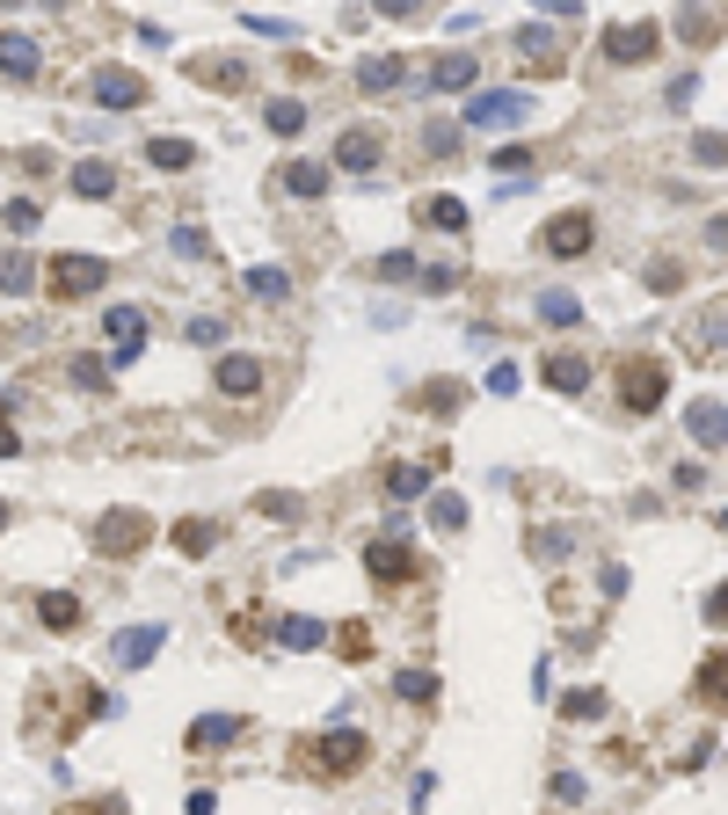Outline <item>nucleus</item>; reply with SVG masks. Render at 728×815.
Here are the masks:
<instances>
[{
	"label": "nucleus",
	"mask_w": 728,
	"mask_h": 815,
	"mask_svg": "<svg viewBox=\"0 0 728 815\" xmlns=\"http://www.w3.org/2000/svg\"><path fill=\"white\" fill-rule=\"evenodd\" d=\"M685 430L700 444H728V401H692L685 408Z\"/></svg>",
	"instance_id": "dca6fc26"
},
{
	"label": "nucleus",
	"mask_w": 728,
	"mask_h": 815,
	"mask_svg": "<svg viewBox=\"0 0 728 815\" xmlns=\"http://www.w3.org/2000/svg\"><path fill=\"white\" fill-rule=\"evenodd\" d=\"M393 692L409 699V706H437V677L430 670H401L393 677Z\"/></svg>",
	"instance_id": "ea45409f"
},
{
	"label": "nucleus",
	"mask_w": 728,
	"mask_h": 815,
	"mask_svg": "<svg viewBox=\"0 0 728 815\" xmlns=\"http://www.w3.org/2000/svg\"><path fill=\"white\" fill-rule=\"evenodd\" d=\"M241 736V714H204L190 720V750H218V743H234Z\"/></svg>",
	"instance_id": "4be33fe9"
},
{
	"label": "nucleus",
	"mask_w": 728,
	"mask_h": 815,
	"mask_svg": "<svg viewBox=\"0 0 728 815\" xmlns=\"http://www.w3.org/2000/svg\"><path fill=\"white\" fill-rule=\"evenodd\" d=\"M539 321H547V328H576L582 299H576V291H539Z\"/></svg>",
	"instance_id": "c756f323"
},
{
	"label": "nucleus",
	"mask_w": 728,
	"mask_h": 815,
	"mask_svg": "<svg viewBox=\"0 0 728 815\" xmlns=\"http://www.w3.org/2000/svg\"><path fill=\"white\" fill-rule=\"evenodd\" d=\"M692 96H700V73H678V80H670V96H663V102H670V110H685V102H692Z\"/></svg>",
	"instance_id": "864d4df0"
},
{
	"label": "nucleus",
	"mask_w": 728,
	"mask_h": 815,
	"mask_svg": "<svg viewBox=\"0 0 728 815\" xmlns=\"http://www.w3.org/2000/svg\"><path fill=\"white\" fill-rule=\"evenodd\" d=\"M423 153H437V161H444V153H460V131H452V124L437 117L430 131H423Z\"/></svg>",
	"instance_id": "8fccbe9b"
},
{
	"label": "nucleus",
	"mask_w": 728,
	"mask_h": 815,
	"mask_svg": "<svg viewBox=\"0 0 728 815\" xmlns=\"http://www.w3.org/2000/svg\"><path fill=\"white\" fill-rule=\"evenodd\" d=\"M45 285H51V299H96L110 285V263L102 255H51Z\"/></svg>",
	"instance_id": "f03ea898"
},
{
	"label": "nucleus",
	"mask_w": 728,
	"mask_h": 815,
	"mask_svg": "<svg viewBox=\"0 0 728 815\" xmlns=\"http://www.w3.org/2000/svg\"><path fill=\"white\" fill-rule=\"evenodd\" d=\"M102 336H110L117 364H139V350H146V321H139V306H110V313H102Z\"/></svg>",
	"instance_id": "9d476101"
},
{
	"label": "nucleus",
	"mask_w": 728,
	"mask_h": 815,
	"mask_svg": "<svg viewBox=\"0 0 728 815\" xmlns=\"http://www.w3.org/2000/svg\"><path fill=\"white\" fill-rule=\"evenodd\" d=\"M554 801H582V779H576V772H554Z\"/></svg>",
	"instance_id": "bf43d9fd"
},
{
	"label": "nucleus",
	"mask_w": 728,
	"mask_h": 815,
	"mask_svg": "<svg viewBox=\"0 0 728 815\" xmlns=\"http://www.w3.org/2000/svg\"><path fill=\"white\" fill-rule=\"evenodd\" d=\"M263 124L277 131V139H299V131H306V102H299V96H269L263 102Z\"/></svg>",
	"instance_id": "6ab92c4d"
},
{
	"label": "nucleus",
	"mask_w": 728,
	"mask_h": 815,
	"mask_svg": "<svg viewBox=\"0 0 728 815\" xmlns=\"http://www.w3.org/2000/svg\"><path fill=\"white\" fill-rule=\"evenodd\" d=\"M401 73H409V59H364V66H357V88L387 96V88H401Z\"/></svg>",
	"instance_id": "cd10ccee"
},
{
	"label": "nucleus",
	"mask_w": 728,
	"mask_h": 815,
	"mask_svg": "<svg viewBox=\"0 0 728 815\" xmlns=\"http://www.w3.org/2000/svg\"><path fill=\"white\" fill-rule=\"evenodd\" d=\"M241 285L255 291L263 306H285V299H291V269H277V263H255V269L241 277Z\"/></svg>",
	"instance_id": "aec40b11"
},
{
	"label": "nucleus",
	"mask_w": 728,
	"mask_h": 815,
	"mask_svg": "<svg viewBox=\"0 0 728 815\" xmlns=\"http://www.w3.org/2000/svg\"><path fill=\"white\" fill-rule=\"evenodd\" d=\"M372 277H387V285H401V277H415V255H409V248H387V255L372 263Z\"/></svg>",
	"instance_id": "a18cd8bd"
},
{
	"label": "nucleus",
	"mask_w": 728,
	"mask_h": 815,
	"mask_svg": "<svg viewBox=\"0 0 728 815\" xmlns=\"http://www.w3.org/2000/svg\"><path fill=\"white\" fill-rule=\"evenodd\" d=\"M525 110H532V102H525V88H495V96H474V102H466L460 124H517Z\"/></svg>",
	"instance_id": "f8f14e48"
},
{
	"label": "nucleus",
	"mask_w": 728,
	"mask_h": 815,
	"mask_svg": "<svg viewBox=\"0 0 728 815\" xmlns=\"http://www.w3.org/2000/svg\"><path fill=\"white\" fill-rule=\"evenodd\" d=\"M212 386L234 393V401H248V393H263V364L248 358V350H226V358L212 364Z\"/></svg>",
	"instance_id": "6e6552de"
},
{
	"label": "nucleus",
	"mask_w": 728,
	"mask_h": 815,
	"mask_svg": "<svg viewBox=\"0 0 728 815\" xmlns=\"http://www.w3.org/2000/svg\"><path fill=\"white\" fill-rule=\"evenodd\" d=\"M706 626H728V582L714 590V598H706Z\"/></svg>",
	"instance_id": "680f3d73"
},
{
	"label": "nucleus",
	"mask_w": 728,
	"mask_h": 815,
	"mask_svg": "<svg viewBox=\"0 0 728 815\" xmlns=\"http://www.w3.org/2000/svg\"><path fill=\"white\" fill-rule=\"evenodd\" d=\"M175 248H183L190 263H204V255H212V234H204V226H175Z\"/></svg>",
	"instance_id": "3c124183"
},
{
	"label": "nucleus",
	"mask_w": 728,
	"mask_h": 815,
	"mask_svg": "<svg viewBox=\"0 0 728 815\" xmlns=\"http://www.w3.org/2000/svg\"><path fill=\"white\" fill-rule=\"evenodd\" d=\"M678 37H685V45H714V37H721V23H714V15H700V8H685V15H678Z\"/></svg>",
	"instance_id": "37998d69"
},
{
	"label": "nucleus",
	"mask_w": 728,
	"mask_h": 815,
	"mask_svg": "<svg viewBox=\"0 0 728 815\" xmlns=\"http://www.w3.org/2000/svg\"><path fill=\"white\" fill-rule=\"evenodd\" d=\"M8 525H15V503H0V531H8Z\"/></svg>",
	"instance_id": "0e129e2a"
},
{
	"label": "nucleus",
	"mask_w": 728,
	"mask_h": 815,
	"mask_svg": "<svg viewBox=\"0 0 728 815\" xmlns=\"http://www.w3.org/2000/svg\"><path fill=\"white\" fill-rule=\"evenodd\" d=\"M655 45H663V29H655L649 15H641V23H612L605 29V59H612V66H649Z\"/></svg>",
	"instance_id": "423d86ee"
},
{
	"label": "nucleus",
	"mask_w": 728,
	"mask_h": 815,
	"mask_svg": "<svg viewBox=\"0 0 728 815\" xmlns=\"http://www.w3.org/2000/svg\"><path fill=\"white\" fill-rule=\"evenodd\" d=\"M430 466H437V459H423V466H393V474H387V496H393V503L430 496Z\"/></svg>",
	"instance_id": "b1692460"
},
{
	"label": "nucleus",
	"mask_w": 728,
	"mask_h": 815,
	"mask_svg": "<svg viewBox=\"0 0 728 815\" xmlns=\"http://www.w3.org/2000/svg\"><path fill=\"white\" fill-rule=\"evenodd\" d=\"M379 153H387V146H379V131H364V124H350V131L336 139V161L350 175H372V168H379Z\"/></svg>",
	"instance_id": "4468645a"
},
{
	"label": "nucleus",
	"mask_w": 728,
	"mask_h": 815,
	"mask_svg": "<svg viewBox=\"0 0 728 815\" xmlns=\"http://www.w3.org/2000/svg\"><path fill=\"white\" fill-rule=\"evenodd\" d=\"M605 706H612V699L598 692V685H582V692H568V699H561V720H598Z\"/></svg>",
	"instance_id": "58836bf2"
},
{
	"label": "nucleus",
	"mask_w": 728,
	"mask_h": 815,
	"mask_svg": "<svg viewBox=\"0 0 728 815\" xmlns=\"http://www.w3.org/2000/svg\"><path fill=\"white\" fill-rule=\"evenodd\" d=\"M0 73H8V80H37V73H45L37 37H23V29H0Z\"/></svg>",
	"instance_id": "9b49d317"
},
{
	"label": "nucleus",
	"mask_w": 728,
	"mask_h": 815,
	"mask_svg": "<svg viewBox=\"0 0 728 815\" xmlns=\"http://www.w3.org/2000/svg\"><path fill=\"white\" fill-rule=\"evenodd\" d=\"M641 277H649V291H678V285H685V269L670 263V255H655V263L641 269Z\"/></svg>",
	"instance_id": "09e8293b"
},
{
	"label": "nucleus",
	"mask_w": 728,
	"mask_h": 815,
	"mask_svg": "<svg viewBox=\"0 0 728 815\" xmlns=\"http://www.w3.org/2000/svg\"><path fill=\"white\" fill-rule=\"evenodd\" d=\"M277 183H285L291 197H321V190H328V175H321L314 161H285V168H277Z\"/></svg>",
	"instance_id": "473e14b6"
},
{
	"label": "nucleus",
	"mask_w": 728,
	"mask_h": 815,
	"mask_svg": "<svg viewBox=\"0 0 728 815\" xmlns=\"http://www.w3.org/2000/svg\"><path fill=\"white\" fill-rule=\"evenodd\" d=\"M0 218H8V234H37V204H29V197H15Z\"/></svg>",
	"instance_id": "603ef678"
},
{
	"label": "nucleus",
	"mask_w": 728,
	"mask_h": 815,
	"mask_svg": "<svg viewBox=\"0 0 728 815\" xmlns=\"http://www.w3.org/2000/svg\"><path fill=\"white\" fill-rule=\"evenodd\" d=\"M146 539H153V517H146V510H102V525H96V553H110V561H131Z\"/></svg>",
	"instance_id": "7ed1b4c3"
},
{
	"label": "nucleus",
	"mask_w": 728,
	"mask_h": 815,
	"mask_svg": "<svg viewBox=\"0 0 728 815\" xmlns=\"http://www.w3.org/2000/svg\"><path fill=\"white\" fill-rule=\"evenodd\" d=\"M29 285H37V263H29L23 248H8V255H0V291H8V299H23Z\"/></svg>",
	"instance_id": "7c9ffc66"
},
{
	"label": "nucleus",
	"mask_w": 728,
	"mask_h": 815,
	"mask_svg": "<svg viewBox=\"0 0 728 815\" xmlns=\"http://www.w3.org/2000/svg\"><path fill=\"white\" fill-rule=\"evenodd\" d=\"M423 285H430V291H452V285H460V269H452V263H430V269H423Z\"/></svg>",
	"instance_id": "6e6d98bb"
},
{
	"label": "nucleus",
	"mask_w": 728,
	"mask_h": 815,
	"mask_svg": "<svg viewBox=\"0 0 728 815\" xmlns=\"http://www.w3.org/2000/svg\"><path fill=\"white\" fill-rule=\"evenodd\" d=\"M517 51H525V59H539V66H554V59H561V37H554L547 23H525V29H517Z\"/></svg>",
	"instance_id": "2f4dec72"
},
{
	"label": "nucleus",
	"mask_w": 728,
	"mask_h": 815,
	"mask_svg": "<svg viewBox=\"0 0 728 815\" xmlns=\"http://www.w3.org/2000/svg\"><path fill=\"white\" fill-rule=\"evenodd\" d=\"M88 88H96V102H102V110H139V102H146V80H139L131 66H102L96 80H88Z\"/></svg>",
	"instance_id": "1a4fd4ad"
},
{
	"label": "nucleus",
	"mask_w": 728,
	"mask_h": 815,
	"mask_svg": "<svg viewBox=\"0 0 728 815\" xmlns=\"http://www.w3.org/2000/svg\"><path fill=\"white\" fill-rule=\"evenodd\" d=\"M328 641H336V655H342V663H364V655H372V626H364V619H342L336 634H328Z\"/></svg>",
	"instance_id": "72a5a7b5"
},
{
	"label": "nucleus",
	"mask_w": 728,
	"mask_h": 815,
	"mask_svg": "<svg viewBox=\"0 0 728 815\" xmlns=\"http://www.w3.org/2000/svg\"><path fill=\"white\" fill-rule=\"evenodd\" d=\"M364 576H372V582H409L415 576V547L401 539V531L372 539V547H364Z\"/></svg>",
	"instance_id": "0eeeda50"
},
{
	"label": "nucleus",
	"mask_w": 728,
	"mask_h": 815,
	"mask_svg": "<svg viewBox=\"0 0 728 815\" xmlns=\"http://www.w3.org/2000/svg\"><path fill=\"white\" fill-rule=\"evenodd\" d=\"M692 699L700 706H728V648H714L700 663V677H692Z\"/></svg>",
	"instance_id": "f3484780"
},
{
	"label": "nucleus",
	"mask_w": 728,
	"mask_h": 815,
	"mask_svg": "<svg viewBox=\"0 0 728 815\" xmlns=\"http://www.w3.org/2000/svg\"><path fill=\"white\" fill-rule=\"evenodd\" d=\"M590 240H598V218L590 212H561L539 226V248L554 255V263H576V255H590Z\"/></svg>",
	"instance_id": "20e7f679"
},
{
	"label": "nucleus",
	"mask_w": 728,
	"mask_h": 815,
	"mask_svg": "<svg viewBox=\"0 0 728 815\" xmlns=\"http://www.w3.org/2000/svg\"><path fill=\"white\" fill-rule=\"evenodd\" d=\"M670 480H678V488H700L706 466H700V459H685V466H670Z\"/></svg>",
	"instance_id": "13d9d810"
},
{
	"label": "nucleus",
	"mask_w": 728,
	"mask_h": 815,
	"mask_svg": "<svg viewBox=\"0 0 728 815\" xmlns=\"http://www.w3.org/2000/svg\"><path fill=\"white\" fill-rule=\"evenodd\" d=\"M663 386H670L663 358H627V372H619V408H627V415H649V408L663 401Z\"/></svg>",
	"instance_id": "39448f33"
},
{
	"label": "nucleus",
	"mask_w": 728,
	"mask_h": 815,
	"mask_svg": "<svg viewBox=\"0 0 728 815\" xmlns=\"http://www.w3.org/2000/svg\"><path fill=\"white\" fill-rule=\"evenodd\" d=\"M175 547L190 553V561H204V553L218 547V525L212 517H183V525H175Z\"/></svg>",
	"instance_id": "a878e982"
},
{
	"label": "nucleus",
	"mask_w": 728,
	"mask_h": 815,
	"mask_svg": "<svg viewBox=\"0 0 728 815\" xmlns=\"http://www.w3.org/2000/svg\"><path fill=\"white\" fill-rule=\"evenodd\" d=\"M161 641H168V626H124L110 648H117V663H124V670H146V663L161 655Z\"/></svg>",
	"instance_id": "ddd939ff"
},
{
	"label": "nucleus",
	"mask_w": 728,
	"mask_h": 815,
	"mask_svg": "<svg viewBox=\"0 0 728 815\" xmlns=\"http://www.w3.org/2000/svg\"><path fill=\"white\" fill-rule=\"evenodd\" d=\"M364 757H372V743H364L357 728H328L321 743H306V765L321 779H350V772H364Z\"/></svg>",
	"instance_id": "f257e3e1"
},
{
	"label": "nucleus",
	"mask_w": 728,
	"mask_h": 815,
	"mask_svg": "<svg viewBox=\"0 0 728 815\" xmlns=\"http://www.w3.org/2000/svg\"><path fill=\"white\" fill-rule=\"evenodd\" d=\"M525 547H532V561H561V553L576 547V539H568V531H561V525H547V531H532Z\"/></svg>",
	"instance_id": "c03bdc74"
},
{
	"label": "nucleus",
	"mask_w": 728,
	"mask_h": 815,
	"mask_svg": "<svg viewBox=\"0 0 728 815\" xmlns=\"http://www.w3.org/2000/svg\"><path fill=\"white\" fill-rule=\"evenodd\" d=\"M474 59H460V51H444V59H430V88L437 96H452V88H474Z\"/></svg>",
	"instance_id": "412c9836"
},
{
	"label": "nucleus",
	"mask_w": 728,
	"mask_h": 815,
	"mask_svg": "<svg viewBox=\"0 0 728 815\" xmlns=\"http://www.w3.org/2000/svg\"><path fill=\"white\" fill-rule=\"evenodd\" d=\"M277 641L285 648H314V641H328V626L321 619H277Z\"/></svg>",
	"instance_id": "79ce46f5"
},
{
	"label": "nucleus",
	"mask_w": 728,
	"mask_h": 815,
	"mask_svg": "<svg viewBox=\"0 0 728 815\" xmlns=\"http://www.w3.org/2000/svg\"><path fill=\"white\" fill-rule=\"evenodd\" d=\"M37 619H45L51 634H66V626H80V598H73V590H45V598H37Z\"/></svg>",
	"instance_id": "5701e85b"
},
{
	"label": "nucleus",
	"mask_w": 728,
	"mask_h": 815,
	"mask_svg": "<svg viewBox=\"0 0 728 815\" xmlns=\"http://www.w3.org/2000/svg\"><path fill=\"white\" fill-rule=\"evenodd\" d=\"M255 510H263V517H277V525H299V517H306V503H299V496H285V488H263V496H255Z\"/></svg>",
	"instance_id": "4c0bfd02"
},
{
	"label": "nucleus",
	"mask_w": 728,
	"mask_h": 815,
	"mask_svg": "<svg viewBox=\"0 0 728 815\" xmlns=\"http://www.w3.org/2000/svg\"><path fill=\"white\" fill-rule=\"evenodd\" d=\"M488 393H517V364H495V372H488Z\"/></svg>",
	"instance_id": "4d7b16f0"
},
{
	"label": "nucleus",
	"mask_w": 728,
	"mask_h": 815,
	"mask_svg": "<svg viewBox=\"0 0 728 815\" xmlns=\"http://www.w3.org/2000/svg\"><path fill=\"white\" fill-rule=\"evenodd\" d=\"M430 525H437V531H466V496L437 488V496H430Z\"/></svg>",
	"instance_id": "c9c22d12"
},
{
	"label": "nucleus",
	"mask_w": 728,
	"mask_h": 815,
	"mask_svg": "<svg viewBox=\"0 0 728 815\" xmlns=\"http://www.w3.org/2000/svg\"><path fill=\"white\" fill-rule=\"evenodd\" d=\"M495 168H503V175H532L539 153H532V146H495Z\"/></svg>",
	"instance_id": "49530a36"
},
{
	"label": "nucleus",
	"mask_w": 728,
	"mask_h": 815,
	"mask_svg": "<svg viewBox=\"0 0 728 815\" xmlns=\"http://www.w3.org/2000/svg\"><path fill=\"white\" fill-rule=\"evenodd\" d=\"M539 372H547V386H554V393H582V386H590V358H576V350H547V364H539Z\"/></svg>",
	"instance_id": "2eb2a0df"
},
{
	"label": "nucleus",
	"mask_w": 728,
	"mask_h": 815,
	"mask_svg": "<svg viewBox=\"0 0 728 815\" xmlns=\"http://www.w3.org/2000/svg\"><path fill=\"white\" fill-rule=\"evenodd\" d=\"M146 161H153V168H175V175H183V168L197 161V146H190V139H153V146H146Z\"/></svg>",
	"instance_id": "e433bc0d"
},
{
	"label": "nucleus",
	"mask_w": 728,
	"mask_h": 815,
	"mask_svg": "<svg viewBox=\"0 0 728 815\" xmlns=\"http://www.w3.org/2000/svg\"><path fill=\"white\" fill-rule=\"evenodd\" d=\"M66 379L80 386V393H102V386H110V364H102V358H73V364H66Z\"/></svg>",
	"instance_id": "a19ab883"
},
{
	"label": "nucleus",
	"mask_w": 728,
	"mask_h": 815,
	"mask_svg": "<svg viewBox=\"0 0 728 815\" xmlns=\"http://www.w3.org/2000/svg\"><path fill=\"white\" fill-rule=\"evenodd\" d=\"M190 80H204V88H226V96H241V88H248V66H241V59H197Z\"/></svg>",
	"instance_id": "a211bd4d"
},
{
	"label": "nucleus",
	"mask_w": 728,
	"mask_h": 815,
	"mask_svg": "<svg viewBox=\"0 0 728 815\" xmlns=\"http://www.w3.org/2000/svg\"><path fill=\"white\" fill-rule=\"evenodd\" d=\"M73 190L80 197H117V168H110V161H80V168H73Z\"/></svg>",
	"instance_id": "393cba45"
},
{
	"label": "nucleus",
	"mask_w": 728,
	"mask_h": 815,
	"mask_svg": "<svg viewBox=\"0 0 728 815\" xmlns=\"http://www.w3.org/2000/svg\"><path fill=\"white\" fill-rule=\"evenodd\" d=\"M598 590H605V598H627V568L605 561V568H598Z\"/></svg>",
	"instance_id": "5fc2aeb1"
},
{
	"label": "nucleus",
	"mask_w": 728,
	"mask_h": 815,
	"mask_svg": "<svg viewBox=\"0 0 728 815\" xmlns=\"http://www.w3.org/2000/svg\"><path fill=\"white\" fill-rule=\"evenodd\" d=\"M706 248H721V255H728V212H721V218H706Z\"/></svg>",
	"instance_id": "e2e57ef3"
},
{
	"label": "nucleus",
	"mask_w": 728,
	"mask_h": 815,
	"mask_svg": "<svg viewBox=\"0 0 728 815\" xmlns=\"http://www.w3.org/2000/svg\"><path fill=\"white\" fill-rule=\"evenodd\" d=\"M692 161H700V168H721V161H728V139H721V131H700V139H692Z\"/></svg>",
	"instance_id": "de8ad7c7"
},
{
	"label": "nucleus",
	"mask_w": 728,
	"mask_h": 815,
	"mask_svg": "<svg viewBox=\"0 0 728 815\" xmlns=\"http://www.w3.org/2000/svg\"><path fill=\"white\" fill-rule=\"evenodd\" d=\"M423 226H437V234H466V204L460 197H423Z\"/></svg>",
	"instance_id": "c85d7f7f"
},
{
	"label": "nucleus",
	"mask_w": 728,
	"mask_h": 815,
	"mask_svg": "<svg viewBox=\"0 0 728 815\" xmlns=\"http://www.w3.org/2000/svg\"><path fill=\"white\" fill-rule=\"evenodd\" d=\"M692 350H706V358L728 350V306H706L700 321H692Z\"/></svg>",
	"instance_id": "bb28decb"
},
{
	"label": "nucleus",
	"mask_w": 728,
	"mask_h": 815,
	"mask_svg": "<svg viewBox=\"0 0 728 815\" xmlns=\"http://www.w3.org/2000/svg\"><path fill=\"white\" fill-rule=\"evenodd\" d=\"M721 531H728V510H721Z\"/></svg>",
	"instance_id": "69168bd1"
},
{
	"label": "nucleus",
	"mask_w": 728,
	"mask_h": 815,
	"mask_svg": "<svg viewBox=\"0 0 728 815\" xmlns=\"http://www.w3.org/2000/svg\"><path fill=\"white\" fill-rule=\"evenodd\" d=\"M23 452V437H15V423H8V408H0V459H15Z\"/></svg>",
	"instance_id": "052dcab7"
},
{
	"label": "nucleus",
	"mask_w": 728,
	"mask_h": 815,
	"mask_svg": "<svg viewBox=\"0 0 728 815\" xmlns=\"http://www.w3.org/2000/svg\"><path fill=\"white\" fill-rule=\"evenodd\" d=\"M460 401H466V386H460V379H430L423 393H415V408H430V415H452Z\"/></svg>",
	"instance_id": "f704fd0d"
}]
</instances>
